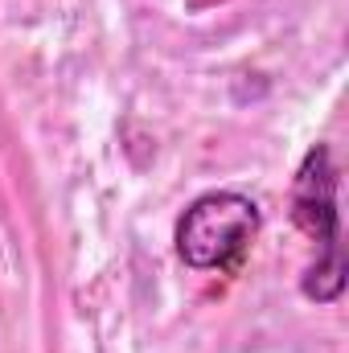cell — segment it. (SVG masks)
<instances>
[{"label":"cell","instance_id":"obj_1","mask_svg":"<svg viewBox=\"0 0 349 353\" xmlns=\"http://www.w3.org/2000/svg\"><path fill=\"white\" fill-rule=\"evenodd\" d=\"M292 222L308 234L321 255L304 271L300 292L317 304H337L346 292V255H341V210H337V165L329 144H312L292 176Z\"/></svg>","mask_w":349,"mask_h":353},{"label":"cell","instance_id":"obj_2","mask_svg":"<svg viewBox=\"0 0 349 353\" xmlns=\"http://www.w3.org/2000/svg\"><path fill=\"white\" fill-rule=\"evenodd\" d=\"M259 201L239 189H214L185 205L173 226L177 259L193 271H230L259 239Z\"/></svg>","mask_w":349,"mask_h":353}]
</instances>
